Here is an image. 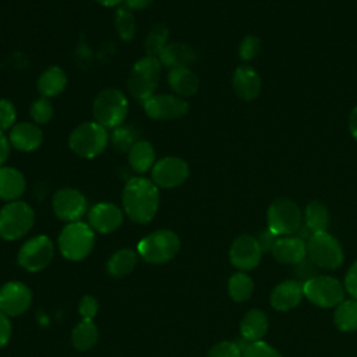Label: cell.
Listing matches in <instances>:
<instances>
[{
    "label": "cell",
    "mask_w": 357,
    "mask_h": 357,
    "mask_svg": "<svg viewBox=\"0 0 357 357\" xmlns=\"http://www.w3.org/2000/svg\"><path fill=\"white\" fill-rule=\"evenodd\" d=\"M54 254V247L52 240L39 234L29 238L18 252V264L28 272H39L45 269Z\"/></svg>",
    "instance_id": "8fae6325"
},
{
    "label": "cell",
    "mask_w": 357,
    "mask_h": 357,
    "mask_svg": "<svg viewBox=\"0 0 357 357\" xmlns=\"http://www.w3.org/2000/svg\"><path fill=\"white\" fill-rule=\"evenodd\" d=\"M271 251L276 261L297 265L307 255V244L300 237H282L275 241Z\"/></svg>",
    "instance_id": "d6986e66"
},
{
    "label": "cell",
    "mask_w": 357,
    "mask_h": 357,
    "mask_svg": "<svg viewBox=\"0 0 357 357\" xmlns=\"http://www.w3.org/2000/svg\"><path fill=\"white\" fill-rule=\"evenodd\" d=\"M92 113L96 123L106 130H113L124 123L128 114V100L120 89L106 88L96 95Z\"/></svg>",
    "instance_id": "3957f363"
},
{
    "label": "cell",
    "mask_w": 357,
    "mask_h": 357,
    "mask_svg": "<svg viewBox=\"0 0 357 357\" xmlns=\"http://www.w3.org/2000/svg\"><path fill=\"white\" fill-rule=\"evenodd\" d=\"M99 337L98 326L93 324L92 319H82L77 324V326L73 329L71 340L75 349L85 351L92 349Z\"/></svg>",
    "instance_id": "83f0119b"
},
{
    "label": "cell",
    "mask_w": 357,
    "mask_h": 357,
    "mask_svg": "<svg viewBox=\"0 0 357 357\" xmlns=\"http://www.w3.org/2000/svg\"><path fill=\"white\" fill-rule=\"evenodd\" d=\"M128 163L135 173L144 174L152 170L155 160V149L151 142L145 139H138L128 151Z\"/></svg>",
    "instance_id": "d4e9b609"
},
{
    "label": "cell",
    "mask_w": 357,
    "mask_h": 357,
    "mask_svg": "<svg viewBox=\"0 0 357 357\" xmlns=\"http://www.w3.org/2000/svg\"><path fill=\"white\" fill-rule=\"evenodd\" d=\"M10 145L21 152H32L36 151L42 141L43 132L35 123L21 121L11 127L8 134Z\"/></svg>",
    "instance_id": "ac0fdd59"
},
{
    "label": "cell",
    "mask_w": 357,
    "mask_h": 357,
    "mask_svg": "<svg viewBox=\"0 0 357 357\" xmlns=\"http://www.w3.org/2000/svg\"><path fill=\"white\" fill-rule=\"evenodd\" d=\"M95 244V230L81 220L67 223L59 236V248L68 261H81L89 255Z\"/></svg>",
    "instance_id": "277c9868"
},
{
    "label": "cell",
    "mask_w": 357,
    "mask_h": 357,
    "mask_svg": "<svg viewBox=\"0 0 357 357\" xmlns=\"http://www.w3.org/2000/svg\"><path fill=\"white\" fill-rule=\"evenodd\" d=\"M32 303V293L21 282H8L0 289V311L7 317L24 314Z\"/></svg>",
    "instance_id": "9a60e30c"
},
{
    "label": "cell",
    "mask_w": 357,
    "mask_h": 357,
    "mask_svg": "<svg viewBox=\"0 0 357 357\" xmlns=\"http://www.w3.org/2000/svg\"><path fill=\"white\" fill-rule=\"evenodd\" d=\"M11 337V324L8 317L0 311V349L4 347Z\"/></svg>",
    "instance_id": "ee69618b"
},
{
    "label": "cell",
    "mask_w": 357,
    "mask_h": 357,
    "mask_svg": "<svg viewBox=\"0 0 357 357\" xmlns=\"http://www.w3.org/2000/svg\"><path fill=\"white\" fill-rule=\"evenodd\" d=\"M145 113L153 120H176L188 113V103L169 93H158L144 102Z\"/></svg>",
    "instance_id": "5bb4252c"
},
{
    "label": "cell",
    "mask_w": 357,
    "mask_h": 357,
    "mask_svg": "<svg viewBox=\"0 0 357 357\" xmlns=\"http://www.w3.org/2000/svg\"><path fill=\"white\" fill-rule=\"evenodd\" d=\"M17 112L8 99H0V131L11 130V127L15 124Z\"/></svg>",
    "instance_id": "f35d334b"
},
{
    "label": "cell",
    "mask_w": 357,
    "mask_h": 357,
    "mask_svg": "<svg viewBox=\"0 0 357 357\" xmlns=\"http://www.w3.org/2000/svg\"><path fill=\"white\" fill-rule=\"evenodd\" d=\"M107 142V130L96 121H85L77 126L68 137L70 149L75 155L86 159H92L100 155L105 151Z\"/></svg>",
    "instance_id": "5b68a950"
},
{
    "label": "cell",
    "mask_w": 357,
    "mask_h": 357,
    "mask_svg": "<svg viewBox=\"0 0 357 357\" xmlns=\"http://www.w3.org/2000/svg\"><path fill=\"white\" fill-rule=\"evenodd\" d=\"M261 49V42L257 36H245L238 47V54L243 60H252Z\"/></svg>",
    "instance_id": "ab89813d"
},
{
    "label": "cell",
    "mask_w": 357,
    "mask_h": 357,
    "mask_svg": "<svg viewBox=\"0 0 357 357\" xmlns=\"http://www.w3.org/2000/svg\"><path fill=\"white\" fill-rule=\"evenodd\" d=\"M178 250V236L167 229L149 233L137 245L139 257L149 264H165L173 259Z\"/></svg>",
    "instance_id": "8992f818"
},
{
    "label": "cell",
    "mask_w": 357,
    "mask_h": 357,
    "mask_svg": "<svg viewBox=\"0 0 357 357\" xmlns=\"http://www.w3.org/2000/svg\"><path fill=\"white\" fill-rule=\"evenodd\" d=\"M296 275L300 279H304V282H305V280L317 276V265L311 259L304 258L301 262H298L296 265Z\"/></svg>",
    "instance_id": "b9f144b4"
},
{
    "label": "cell",
    "mask_w": 357,
    "mask_h": 357,
    "mask_svg": "<svg viewBox=\"0 0 357 357\" xmlns=\"http://www.w3.org/2000/svg\"><path fill=\"white\" fill-rule=\"evenodd\" d=\"M301 227V211L289 198L275 199L268 209V229L276 236L291 234Z\"/></svg>",
    "instance_id": "30bf717a"
},
{
    "label": "cell",
    "mask_w": 357,
    "mask_h": 357,
    "mask_svg": "<svg viewBox=\"0 0 357 357\" xmlns=\"http://www.w3.org/2000/svg\"><path fill=\"white\" fill-rule=\"evenodd\" d=\"M167 82L172 91L180 98H190L197 93L199 79L190 68H174L167 74Z\"/></svg>",
    "instance_id": "cb8c5ba5"
},
{
    "label": "cell",
    "mask_w": 357,
    "mask_h": 357,
    "mask_svg": "<svg viewBox=\"0 0 357 357\" xmlns=\"http://www.w3.org/2000/svg\"><path fill=\"white\" fill-rule=\"evenodd\" d=\"M96 3H99L100 6H105V7H114L117 4H120L123 0H95Z\"/></svg>",
    "instance_id": "681fc988"
},
{
    "label": "cell",
    "mask_w": 357,
    "mask_h": 357,
    "mask_svg": "<svg viewBox=\"0 0 357 357\" xmlns=\"http://www.w3.org/2000/svg\"><path fill=\"white\" fill-rule=\"evenodd\" d=\"M53 211L60 220L73 223L78 222L86 212L88 202L84 194L75 188L57 190L52 199Z\"/></svg>",
    "instance_id": "4fadbf2b"
},
{
    "label": "cell",
    "mask_w": 357,
    "mask_h": 357,
    "mask_svg": "<svg viewBox=\"0 0 357 357\" xmlns=\"http://www.w3.org/2000/svg\"><path fill=\"white\" fill-rule=\"evenodd\" d=\"M33 209L24 201L7 202L0 209V237L14 241L24 237L33 226Z\"/></svg>",
    "instance_id": "52a82bcc"
},
{
    "label": "cell",
    "mask_w": 357,
    "mask_h": 357,
    "mask_svg": "<svg viewBox=\"0 0 357 357\" xmlns=\"http://www.w3.org/2000/svg\"><path fill=\"white\" fill-rule=\"evenodd\" d=\"M98 301L92 296H84L78 304V312L82 319H93L98 314Z\"/></svg>",
    "instance_id": "60d3db41"
},
{
    "label": "cell",
    "mask_w": 357,
    "mask_h": 357,
    "mask_svg": "<svg viewBox=\"0 0 357 357\" xmlns=\"http://www.w3.org/2000/svg\"><path fill=\"white\" fill-rule=\"evenodd\" d=\"M137 258L132 250H119L107 261V271L114 278H123L132 272L137 265Z\"/></svg>",
    "instance_id": "f1b7e54d"
},
{
    "label": "cell",
    "mask_w": 357,
    "mask_h": 357,
    "mask_svg": "<svg viewBox=\"0 0 357 357\" xmlns=\"http://www.w3.org/2000/svg\"><path fill=\"white\" fill-rule=\"evenodd\" d=\"M167 38H169V29L165 24L153 25L145 39L146 56L159 57V54L167 45Z\"/></svg>",
    "instance_id": "1f68e13d"
},
{
    "label": "cell",
    "mask_w": 357,
    "mask_h": 357,
    "mask_svg": "<svg viewBox=\"0 0 357 357\" xmlns=\"http://www.w3.org/2000/svg\"><path fill=\"white\" fill-rule=\"evenodd\" d=\"M268 331V318L261 310H250L240 322V332L244 340L258 342Z\"/></svg>",
    "instance_id": "4316f807"
},
{
    "label": "cell",
    "mask_w": 357,
    "mask_h": 357,
    "mask_svg": "<svg viewBox=\"0 0 357 357\" xmlns=\"http://www.w3.org/2000/svg\"><path fill=\"white\" fill-rule=\"evenodd\" d=\"M89 226L102 234L112 233L123 223L121 209L112 202H99L89 209Z\"/></svg>",
    "instance_id": "e0dca14e"
},
{
    "label": "cell",
    "mask_w": 357,
    "mask_h": 357,
    "mask_svg": "<svg viewBox=\"0 0 357 357\" xmlns=\"http://www.w3.org/2000/svg\"><path fill=\"white\" fill-rule=\"evenodd\" d=\"M231 85L238 98L244 100H252L259 95L261 78L254 68L248 66H240L233 74Z\"/></svg>",
    "instance_id": "ffe728a7"
},
{
    "label": "cell",
    "mask_w": 357,
    "mask_h": 357,
    "mask_svg": "<svg viewBox=\"0 0 357 357\" xmlns=\"http://www.w3.org/2000/svg\"><path fill=\"white\" fill-rule=\"evenodd\" d=\"M162 64L158 57L145 56L131 68L127 79V89L132 98L145 102L155 95L160 79Z\"/></svg>",
    "instance_id": "7a4b0ae2"
},
{
    "label": "cell",
    "mask_w": 357,
    "mask_h": 357,
    "mask_svg": "<svg viewBox=\"0 0 357 357\" xmlns=\"http://www.w3.org/2000/svg\"><path fill=\"white\" fill-rule=\"evenodd\" d=\"M262 250L257 237L250 234H240L230 247V262L240 271H250L261 261Z\"/></svg>",
    "instance_id": "2e32d148"
},
{
    "label": "cell",
    "mask_w": 357,
    "mask_h": 357,
    "mask_svg": "<svg viewBox=\"0 0 357 357\" xmlns=\"http://www.w3.org/2000/svg\"><path fill=\"white\" fill-rule=\"evenodd\" d=\"M252 290H254L252 279L243 272H237L231 275V278L229 279V294L237 303L248 300L252 294Z\"/></svg>",
    "instance_id": "d6a6232c"
},
{
    "label": "cell",
    "mask_w": 357,
    "mask_h": 357,
    "mask_svg": "<svg viewBox=\"0 0 357 357\" xmlns=\"http://www.w3.org/2000/svg\"><path fill=\"white\" fill-rule=\"evenodd\" d=\"M344 287L347 293L357 300V261L349 268L344 278Z\"/></svg>",
    "instance_id": "7bdbcfd3"
},
{
    "label": "cell",
    "mask_w": 357,
    "mask_h": 357,
    "mask_svg": "<svg viewBox=\"0 0 357 357\" xmlns=\"http://www.w3.org/2000/svg\"><path fill=\"white\" fill-rule=\"evenodd\" d=\"M335 324L343 332L357 329V300H343L335 311Z\"/></svg>",
    "instance_id": "4dcf8cb0"
},
{
    "label": "cell",
    "mask_w": 357,
    "mask_h": 357,
    "mask_svg": "<svg viewBox=\"0 0 357 357\" xmlns=\"http://www.w3.org/2000/svg\"><path fill=\"white\" fill-rule=\"evenodd\" d=\"M10 141L4 135L3 131H0V166H4V162L8 159L10 155Z\"/></svg>",
    "instance_id": "bcb514c9"
},
{
    "label": "cell",
    "mask_w": 357,
    "mask_h": 357,
    "mask_svg": "<svg viewBox=\"0 0 357 357\" xmlns=\"http://www.w3.org/2000/svg\"><path fill=\"white\" fill-rule=\"evenodd\" d=\"M121 202L127 216L135 223H149L159 208V188L146 177L130 178L121 192Z\"/></svg>",
    "instance_id": "6da1fadb"
},
{
    "label": "cell",
    "mask_w": 357,
    "mask_h": 357,
    "mask_svg": "<svg viewBox=\"0 0 357 357\" xmlns=\"http://www.w3.org/2000/svg\"><path fill=\"white\" fill-rule=\"evenodd\" d=\"M110 141H112V145L114 146V149L128 153L131 146L138 141V132L135 131L134 127L121 124V126L113 128Z\"/></svg>",
    "instance_id": "e575fe53"
},
{
    "label": "cell",
    "mask_w": 357,
    "mask_h": 357,
    "mask_svg": "<svg viewBox=\"0 0 357 357\" xmlns=\"http://www.w3.org/2000/svg\"><path fill=\"white\" fill-rule=\"evenodd\" d=\"M303 296V284L300 282L284 280L273 289L271 294V304L278 311H289L300 304Z\"/></svg>",
    "instance_id": "44dd1931"
},
{
    "label": "cell",
    "mask_w": 357,
    "mask_h": 357,
    "mask_svg": "<svg viewBox=\"0 0 357 357\" xmlns=\"http://www.w3.org/2000/svg\"><path fill=\"white\" fill-rule=\"evenodd\" d=\"M190 174L187 162L177 156H166L153 165L151 170V180L158 188H174L181 185Z\"/></svg>",
    "instance_id": "7c38bea8"
},
{
    "label": "cell",
    "mask_w": 357,
    "mask_h": 357,
    "mask_svg": "<svg viewBox=\"0 0 357 357\" xmlns=\"http://www.w3.org/2000/svg\"><path fill=\"white\" fill-rule=\"evenodd\" d=\"M349 127H350V131L353 134V137L357 139V106L351 110L350 113V117H349Z\"/></svg>",
    "instance_id": "c3c4849f"
},
{
    "label": "cell",
    "mask_w": 357,
    "mask_h": 357,
    "mask_svg": "<svg viewBox=\"0 0 357 357\" xmlns=\"http://www.w3.org/2000/svg\"><path fill=\"white\" fill-rule=\"evenodd\" d=\"M114 25L119 36L130 42L135 35V20L131 10L127 6H120L114 14Z\"/></svg>",
    "instance_id": "836d02e7"
},
{
    "label": "cell",
    "mask_w": 357,
    "mask_h": 357,
    "mask_svg": "<svg viewBox=\"0 0 357 357\" xmlns=\"http://www.w3.org/2000/svg\"><path fill=\"white\" fill-rule=\"evenodd\" d=\"M158 59L163 67H167L170 70L190 68V66L195 61L197 54L190 45L173 42L166 45Z\"/></svg>",
    "instance_id": "7402d4cb"
},
{
    "label": "cell",
    "mask_w": 357,
    "mask_h": 357,
    "mask_svg": "<svg viewBox=\"0 0 357 357\" xmlns=\"http://www.w3.org/2000/svg\"><path fill=\"white\" fill-rule=\"evenodd\" d=\"M153 0H126V6L130 10H142L146 8Z\"/></svg>",
    "instance_id": "7dc6e473"
},
{
    "label": "cell",
    "mask_w": 357,
    "mask_h": 357,
    "mask_svg": "<svg viewBox=\"0 0 357 357\" xmlns=\"http://www.w3.org/2000/svg\"><path fill=\"white\" fill-rule=\"evenodd\" d=\"M241 357H282L280 353L265 342L247 343L241 351Z\"/></svg>",
    "instance_id": "8d00e7d4"
},
{
    "label": "cell",
    "mask_w": 357,
    "mask_h": 357,
    "mask_svg": "<svg viewBox=\"0 0 357 357\" xmlns=\"http://www.w3.org/2000/svg\"><path fill=\"white\" fill-rule=\"evenodd\" d=\"M304 296L315 305L331 308L344 300V289L332 276H314L303 283Z\"/></svg>",
    "instance_id": "9c48e42d"
},
{
    "label": "cell",
    "mask_w": 357,
    "mask_h": 357,
    "mask_svg": "<svg viewBox=\"0 0 357 357\" xmlns=\"http://www.w3.org/2000/svg\"><path fill=\"white\" fill-rule=\"evenodd\" d=\"M310 259L324 269H336L343 262V250L339 241L326 231L314 233L307 241Z\"/></svg>",
    "instance_id": "ba28073f"
},
{
    "label": "cell",
    "mask_w": 357,
    "mask_h": 357,
    "mask_svg": "<svg viewBox=\"0 0 357 357\" xmlns=\"http://www.w3.org/2000/svg\"><path fill=\"white\" fill-rule=\"evenodd\" d=\"M66 85H67V75L57 66H52L46 68L38 78V91L43 98H47V99L61 93Z\"/></svg>",
    "instance_id": "484cf974"
},
{
    "label": "cell",
    "mask_w": 357,
    "mask_h": 357,
    "mask_svg": "<svg viewBox=\"0 0 357 357\" xmlns=\"http://www.w3.org/2000/svg\"><path fill=\"white\" fill-rule=\"evenodd\" d=\"M25 191L24 174L11 166H0V199L11 202L20 199Z\"/></svg>",
    "instance_id": "603a6c76"
},
{
    "label": "cell",
    "mask_w": 357,
    "mask_h": 357,
    "mask_svg": "<svg viewBox=\"0 0 357 357\" xmlns=\"http://www.w3.org/2000/svg\"><path fill=\"white\" fill-rule=\"evenodd\" d=\"M206 357H241V349L237 342L223 340L213 344Z\"/></svg>",
    "instance_id": "74e56055"
},
{
    "label": "cell",
    "mask_w": 357,
    "mask_h": 357,
    "mask_svg": "<svg viewBox=\"0 0 357 357\" xmlns=\"http://www.w3.org/2000/svg\"><path fill=\"white\" fill-rule=\"evenodd\" d=\"M29 116L35 124H46L53 117V106L47 98H38L29 106Z\"/></svg>",
    "instance_id": "d590c367"
},
{
    "label": "cell",
    "mask_w": 357,
    "mask_h": 357,
    "mask_svg": "<svg viewBox=\"0 0 357 357\" xmlns=\"http://www.w3.org/2000/svg\"><path fill=\"white\" fill-rule=\"evenodd\" d=\"M304 220H305V227L311 231V234L326 231L328 222H329L326 206L319 201L310 202L305 208Z\"/></svg>",
    "instance_id": "f546056e"
},
{
    "label": "cell",
    "mask_w": 357,
    "mask_h": 357,
    "mask_svg": "<svg viewBox=\"0 0 357 357\" xmlns=\"http://www.w3.org/2000/svg\"><path fill=\"white\" fill-rule=\"evenodd\" d=\"M258 243H259V247L264 251H268V250H272V245L275 244V241L278 240V236L275 233H272L269 229L264 230L262 233H259V236L257 237Z\"/></svg>",
    "instance_id": "f6af8a7d"
}]
</instances>
